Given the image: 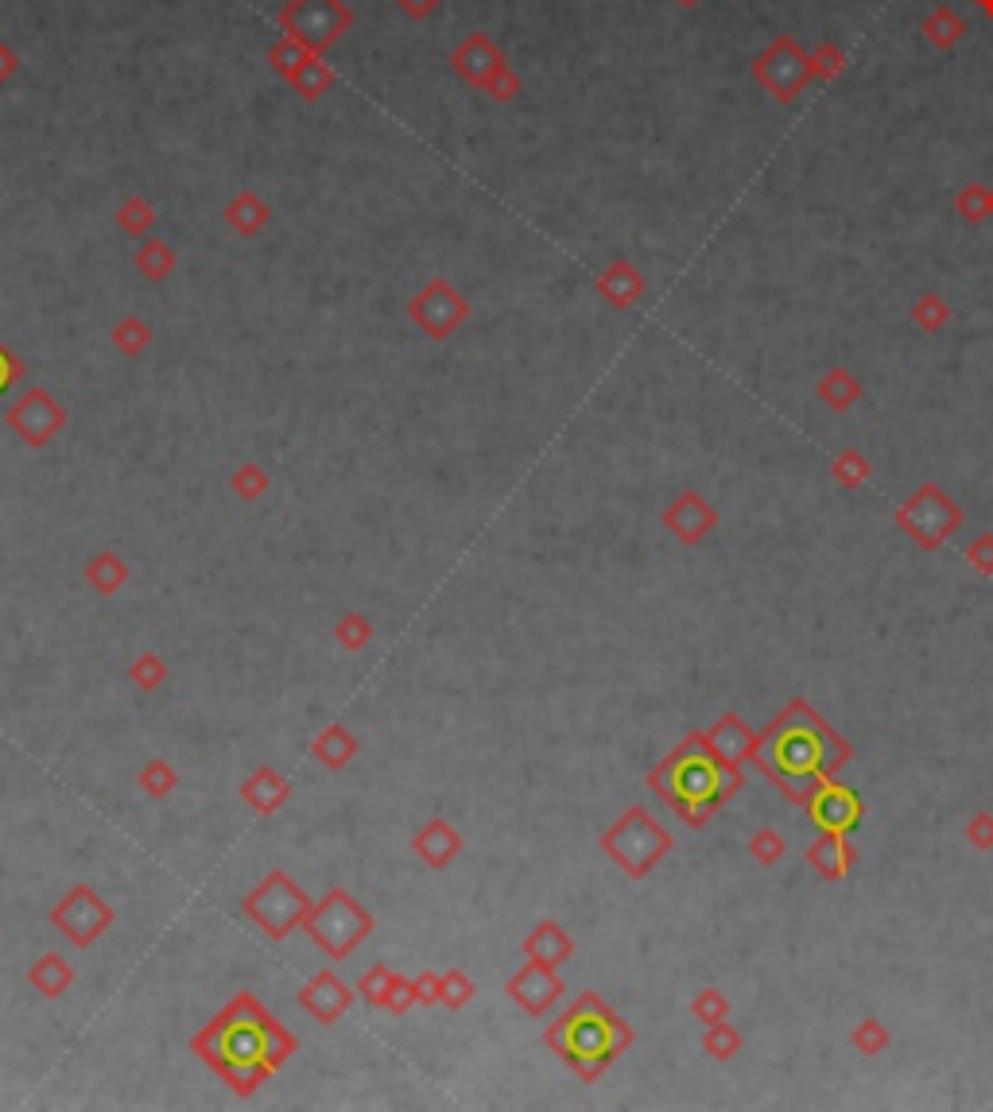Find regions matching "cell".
<instances>
[{
  "label": "cell",
  "mask_w": 993,
  "mask_h": 1112,
  "mask_svg": "<svg viewBox=\"0 0 993 1112\" xmlns=\"http://www.w3.org/2000/svg\"><path fill=\"white\" fill-rule=\"evenodd\" d=\"M485 94H489L493 102H513V97L520 94V78H517V71H513V66L505 63L501 71H497L489 82H485Z\"/></svg>",
  "instance_id": "13"
},
{
  "label": "cell",
  "mask_w": 993,
  "mask_h": 1112,
  "mask_svg": "<svg viewBox=\"0 0 993 1112\" xmlns=\"http://www.w3.org/2000/svg\"><path fill=\"white\" fill-rule=\"evenodd\" d=\"M451 66L458 71V78L462 82H469V86H477V89H485V82L493 78V74L501 71L505 66V55L497 51V43L489 40V35H482V32H474V35H466V40L454 47V55H451Z\"/></svg>",
  "instance_id": "3"
},
{
  "label": "cell",
  "mask_w": 993,
  "mask_h": 1112,
  "mask_svg": "<svg viewBox=\"0 0 993 1112\" xmlns=\"http://www.w3.org/2000/svg\"><path fill=\"white\" fill-rule=\"evenodd\" d=\"M225 221H230L233 230L253 237L256 230H264V221H268V205L253 194V190H241L230 205H225Z\"/></svg>",
  "instance_id": "8"
},
{
  "label": "cell",
  "mask_w": 993,
  "mask_h": 1112,
  "mask_svg": "<svg viewBox=\"0 0 993 1112\" xmlns=\"http://www.w3.org/2000/svg\"><path fill=\"white\" fill-rule=\"evenodd\" d=\"M811 811H815V822L826 834H846L858 822V798L846 787H823L811 803Z\"/></svg>",
  "instance_id": "4"
},
{
  "label": "cell",
  "mask_w": 993,
  "mask_h": 1112,
  "mask_svg": "<svg viewBox=\"0 0 993 1112\" xmlns=\"http://www.w3.org/2000/svg\"><path fill=\"white\" fill-rule=\"evenodd\" d=\"M923 32H928V40L936 43V47H951L954 40H962L966 24H962V20L954 17L951 9H936L928 17V24H923Z\"/></svg>",
  "instance_id": "11"
},
{
  "label": "cell",
  "mask_w": 993,
  "mask_h": 1112,
  "mask_svg": "<svg viewBox=\"0 0 993 1112\" xmlns=\"http://www.w3.org/2000/svg\"><path fill=\"white\" fill-rule=\"evenodd\" d=\"M17 71H20L17 51H12L9 43H0V86H4L9 78H17Z\"/></svg>",
  "instance_id": "18"
},
{
  "label": "cell",
  "mask_w": 993,
  "mask_h": 1112,
  "mask_svg": "<svg viewBox=\"0 0 993 1112\" xmlns=\"http://www.w3.org/2000/svg\"><path fill=\"white\" fill-rule=\"evenodd\" d=\"M117 221H120V230L136 237V233H148L151 225H156V210H151L144 198H128V202L117 210Z\"/></svg>",
  "instance_id": "12"
},
{
  "label": "cell",
  "mask_w": 993,
  "mask_h": 1112,
  "mask_svg": "<svg viewBox=\"0 0 993 1112\" xmlns=\"http://www.w3.org/2000/svg\"><path fill=\"white\" fill-rule=\"evenodd\" d=\"M0 361H4V353H0ZM9 384V364H0V388Z\"/></svg>",
  "instance_id": "19"
},
{
  "label": "cell",
  "mask_w": 993,
  "mask_h": 1112,
  "mask_svg": "<svg viewBox=\"0 0 993 1112\" xmlns=\"http://www.w3.org/2000/svg\"><path fill=\"white\" fill-rule=\"evenodd\" d=\"M307 59H315V51H307V47H303V43H295V40H287V35H284V40H279L276 43V47H272L268 51V63H272V71H276L279 74V78H292V74L295 71H299V66L303 63H307Z\"/></svg>",
  "instance_id": "10"
},
{
  "label": "cell",
  "mask_w": 993,
  "mask_h": 1112,
  "mask_svg": "<svg viewBox=\"0 0 993 1112\" xmlns=\"http://www.w3.org/2000/svg\"><path fill=\"white\" fill-rule=\"evenodd\" d=\"M777 760L784 772L792 775H811L823 760V744H818L815 733L807 729H792V733L780 737V749H777Z\"/></svg>",
  "instance_id": "5"
},
{
  "label": "cell",
  "mask_w": 993,
  "mask_h": 1112,
  "mask_svg": "<svg viewBox=\"0 0 993 1112\" xmlns=\"http://www.w3.org/2000/svg\"><path fill=\"white\" fill-rule=\"evenodd\" d=\"M753 74L761 78V86L769 89L777 102H792V97L803 94L815 71H811V55L800 47L795 40H777L761 59L753 63Z\"/></svg>",
  "instance_id": "2"
},
{
  "label": "cell",
  "mask_w": 993,
  "mask_h": 1112,
  "mask_svg": "<svg viewBox=\"0 0 993 1112\" xmlns=\"http://www.w3.org/2000/svg\"><path fill=\"white\" fill-rule=\"evenodd\" d=\"M136 264H140L148 276H163V272L176 264V256H171V248L168 245H159V241H151V245H144V253L136 256Z\"/></svg>",
  "instance_id": "15"
},
{
  "label": "cell",
  "mask_w": 993,
  "mask_h": 1112,
  "mask_svg": "<svg viewBox=\"0 0 993 1112\" xmlns=\"http://www.w3.org/2000/svg\"><path fill=\"white\" fill-rule=\"evenodd\" d=\"M397 4H400V12H404V17H412V20H427V17H435L443 0H397Z\"/></svg>",
  "instance_id": "17"
},
{
  "label": "cell",
  "mask_w": 993,
  "mask_h": 1112,
  "mask_svg": "<svg viewBox=\"0 0 993 1112\" xmlns=\"http://www.w3.org/2000/svg\"><path fill=\"white\" fill-rule=\"evenodd\" d=\"M676 4H684V9H691V4H699V0H676Z\"/></svg>",
  "instance_id": "21"
},
{
  "label": "cell",
  "mask_w": 993,
  "mask_h": 1112,
  "mask_svg": "<svg viewBox=\"0 0 993 1112\" xmlns=\"http://www.w3.org/2000/svg\"><path fill=\"white\" fill-rule=\"evenodd\" d=\"M610 1050V1027L602 1019H574L571 1024V1055L598 1058Z\"/></svg>",
  "instance_id": "9"
},
{
  "label": "cell",
  "mask_w": 993,
  "mask_h": 1112,
  "mask_svg": "<svg viewBox=\"0 0 993 1112\" xmlns=\"http://www.w3.org/2000/svg\"><path fill=\"white\" fill-rule=\"evenodd\" d=\"M978 4H982V9H985V12H990V17H993V0H978Z\"/></svg>",
  "instance_id": "20"
},
{
  "label": "cell",
  "mask_w": 993,
  "mask_h": 1112,
  "mask_svg": "<svg viewBox=\"0 0 993 1112\" xmlns=\"http://www.w3.org/2000/svg\"><path fill=\"white\" fill-rule=\"evenodd\" d=\"M843 63H846V59H843V51H838L835 43H826L823 51H815V55H811V71L823 74V78H831V74L843 71Z\"/></svg>",
  "instance_id": "16"
},
{
  "label": "cell",
  "mask_w": 993,
  "mask_h": 1112,
  "mask_svg": "<svg viewBox=\"0 0 993 1112\" xmlns=\"http://www.w3.org/2000/svg\"><path fill=\"white\" fill-rule=\"evenodd\" d=\"M353 24V12L342 0H287L279 12V28L287 40L303 43L307 51L323 55L326 47H335Z\"/></svg>",
  "instance_id": "1"
},
{
  "label": "cell",
  "mask_w": 993,
  "mask_h": 1112,
  "mask_svg": "<svg viewBox=\"0 0 993 1112\" xmlns=\"http://www.w3.org/2000/svg\"><path fill=\"white\" fill-rule=\"evenodd\" d=\"M287 86H292L295 94L303 97V102H318L326 89L335 86V71L323 63V55H315V59H307V63H303L299 71L292 74V78H287Z\"/></svg>",
  "instance_id": "7"
},
{
  "label": "cell",
  "mask_w": 993,
  "mask_h": 1112,
  "mask_svg": "<svg viewBox=\"0 0 993 1112\" xmlns=\"http://www.w3.org/2000/svg\"><path fill=\"white\" fill-rule=\"evenodd\" d=\"M959 210L966 213L970 221H982L985 213L993 210V190H985V187H966L959 194Z\"/></svg>",
  "instance_id": "14"
},
{
  "label": "cell",
  "mask_w": 993,
  "mask_h": 1112,
  "mask_svg": "<svg viewBox=\"0 0 993 1112\" xmlns=\"http://www.w3.org/2000/svg\"><path fill=\"white\" fill-rule=\"evenodd\" d=\"M676 787H679V795L691 798V803H707V798H715V791H718V767L703 756H691L684 767H679Z\"/></svg>",
  "instance_id": "6"
}]
</instances>
